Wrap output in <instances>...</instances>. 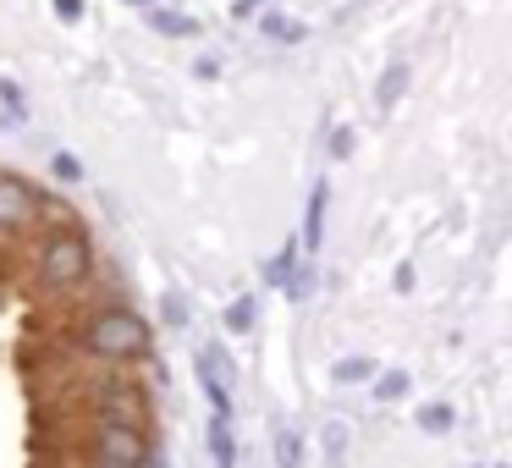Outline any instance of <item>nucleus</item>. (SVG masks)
Here are the masks:
<instances>
[{"instance_id": "39448f33", "label": "nucleus", "mask_w": 512, "mask_h": 468, "mask_svg": "<svg viewBox=\"0 0 512 468\" xmlns=\"http://www.w3.org/2000/svg\"><path fill=\"white\" fill-rule=\"evenodd\" d=\"M193 375H199V386H204V397H210L215 419H232V386H237L232 358H226L221 347H204V353L193 358Z\"/></svg>"}, {"instance_id": "0eeeda50", "label": "nucleus", "mask_w": 512, "mask_h": 468, "mask_svg": "<svg viewBox=\"0 0 512 468\" xmlns=\"http://www.w3.org/2000/svg\"><path fill=\"white\" fill-rule=\"evenodd\" d=\"M325 210H331V182H314L309 188V210H303V232H298V248H320L325 243Z\"/></svg>"}, {"instance_id": "f8f14e48", "label": "nucleus", "mask_w": 512, "mask_h": 468, "mask_svg": "<svg viewBox=\"0 0 512 468\" xmlns=\"http://www.w3.org/2000/svg\"><path fill=\"white\" fill-rule=\"evenodd\" d=\"M254 320H259V303L248 298V292L226 303V331H232V336H248V331H254Z\"/></svg>"}, {"instance_id": "393cba45", "label": "nucleus", "mask_w": 512, "mask_h": 468, "mask_svg": "<svg viewBox=\"0 0 512 468\" xmlns=\"http://www.w3.org/2000/svg\"><path fill=\"white\" fill-rule=\"evenodd\" d=\"M259 6H265V0H232V12H237V17H248V12H259Z\"/></svg>"}, {"instance_id": "ddd939ff", "label": "nucleus", "mask_w": 512, "mask_h": 468, "mask_svg": "<svg viewBox=\"0 0 512 468\" xmlns=\"http://www.w3.org/2000/svg\"><path fill=\"white\" fill-rule=\"evenodd\" d=\"M259 28H265V39H276V45H298V39H303V23H298V17H287V12H265V23H259Z\"/></svg>"}, {"instance_id": "6ab92c4d", "label": "nucleus", "mask_w": 512, "mask_h": 468, "mask_svg": "<svg viewBox=\"0 0 512 468\" xmlns=\"http://www.w3.org/2000/svg\"><path fill=\"white\" fill-rule=\"evenodd\" d=\"M50 177H56V182H78L83 177V160L61 149V155H50Z\"/></svg>"}, {"instance_id": "6e6552de", "label": "nucleus", "mask_w": 512, "mask_h": 468, "mask_svg": "<svg viewBox=\"0 0 512 468\" xmlns=\"http://www.w3.org/2000/svg\"><path fill=\"white\" fill-rule=\"evenodd\" d=\"M408 83H413V67H408V61H391V67L380 72V83H375V105H380V111H391V105L408 94Z\"/></svg>"}, {"instance_id": "7ed1b4c3", "label": "nucleus", "mask_w": 512, "mask_h": 468, "mask_svg": "<svg viewBox=\"0 0 512 468\" xmlns=\"http://www.w3.org/2000/svg\"><path fill=\"white\" fill-rule=\"evenodd\" d=\"M89 452L94 463H116V468H144L155 457V435L144 424H100L89 430Z\"/></svg>"}, {"instance_id": "412c9836", "label": "nucleus", "mask_w": 512, "mask_h": 468, "mask_svg": "<svg viewBox=\"0 0 512 468\" xmlns=\"http://www.w3.org/2000/svg\"><path fill=\"white\" fill-rule=\"evenodd\" d=\"M325 452H331V463L347 452V430H342V424H325Z\"/></svg>"}, {"instance_id": "4468645a", "label": "nucleus", "mask_w": 512, "mask_h": 468, "mask_svg": "<svg viewBox=\"0 0 512 468\" xmlns=\"http://www.w3.org/2000/svg\"><path fill=\"white\" fill-rule=\"evenodd\" d=\"M331 375H336V386H358V380H375L380 364H375V358H342Z\"/></svg>"}, {"instance_id": "dca6fc26", "label": "nucleus", "mask_w": 512, "mask_h": 468, "mask_svg": "<svg viewBox=\"0 0 512 468\" xmlns=\"http://www.w3.org/2000/svg\"><path fill=\"white\" fill-rule=\"evenodd\" d=\"M276 468H303V435L276 430Z\"/></svg>"}, {"instance_id": "b1692460", "label": "nucleus", "mask_w": 512, "mask_h": 468, "mask_svg": "<svg viewBox=\"0 0 512 468\" xmlns=\"http://www.w3.org/2000/svg\"><path fill=\"white\" fill-rule=\"evenodd\" d=\"M166 320H171V325H182V320H188V309H182V298H177V292L166 298Z\"/></svg>"}, {"instance_id": "1a4fd4ad", "label": "nucleus", "mask_w": 512, "mask_h": 468, "mask_svg": "<svg viewBox=\"0 0 512 468\" xmlns=\"http://www.w3.org/2000/svg\"><path fill=\"white\" fill-rule=\"evenodd\" d=\"M210 457H215V468H237V435H232V419H215V424H210Z\"/></svg>"}, {"instance_id": "20e7f679", "label": "nucleus", "mask_w": 512, "mask_h": 468, "mask_svg": "<svg viewBox=\"0 0 512 468\" xmlns=\"http://www.w3.org/2000/svg\"><path fill=\"white\" fill-rule=\"evenodd\" d=\"M89 408H94V419H100V424H144V430H149L144 386H100L89 397Z\"/></svg>"}, {"instance_id": "f03ea898", "label": "nucleus", "mask_w": 512, "mask_h": 468, "mask_svg": "<svg viewBox=\"0 0 512 468\" xmlns=\"http://www.w3.org/2000/svg\"><path fill=\"white\" fill-rule=\"evenodd\" d=\"M89 265H94L89 237L67 226V232H56L45 248H39V270H34V276H39V287H45V292H72L83 276H89Z\"/></svg>"}, {"instance_id": "f3484780", "label": "nucleus", "mask_w": 512, "mask_h": 468, "mask_svg": "<svg viewBox=\"0 0 512 468\" xmlns=\"http://www.w3.org/2000/svg\"><path fill=\"white\" fill-rule=\"evenodd\" d=\"M419 424H424V430H435V435H441V430H452V424H457L452 402H430V408H419Z\"/></svg>"}, {"instance_id": "9b49d317", "label": "nucleus", "mask_w": 512, "mask_h": 468, "mask_svg": "<svg viewBox=\"0 0 512 468\" xmlns=\"http://www.w3.org/2000/svg\"><path fill=\"white\" fill-rule=\"evenodd\" d=\"M298 265H303V248H298V237H287V243H281V254L270 259L265 281H270V287H287V276H292Z\"/></svg>"}, {"instance_id": "bb28decb", "label": "nucleus", "mask_w": 512, "mask_h": 468, "mask_svg": "<svg viewBox=\"0 0 512 468\" xmlns=\"http://www.w3.org/2000/svg\"><path fill=\"white\" fill-rule=\"evenodd\" d=\"M89 468H116V463H89Z\"/></svg>"}, {"instance_id": "f257e3e1", "label": "nucleus", "mask_w": 512, "mask_h": 468, "mask_svg": "<svg viewBox=\"0 0 512 468\" xmlns=\"http://www.w3.org/2000/svg\"><path fill=\"white\" fill-rule=\"evenodd\" d=\"M149 320L138 309H100L89 325H83V353L100 358V364H127V358H144L149 353Z\"/></svg>"}, {"instance_id": "aec40b11", "label": "nucleus", "mask_w": 512, "mask_h": 468, "mask_svg": "<svg viewBox=\"0 0 512 468\" xmlns=\"http://www.w3.org/2000/svg\"><path fill=\"white\" fill-rule=\"evenodd\" d=\"M0 105H6L12 116H28V105H23V89H17L12 78H0Z\"/></svg>"}, {"instance_id": "2eb2a0df", "label": "nucleus", "mask_w": 512, "mask_h": 468, "mask_svg": "<svg viewBox=\"0 0 512 468\" xmlns=\"http://www.w3.org/2000/svg\"><path fill=\"white\" fill-rule=\"evenodd\" d=\"M408 391H413L408 369H386V375H375V397L380 402H397V397H408Z\"/></svg>"}, {"instance_id": "9d476101", "label": "nucleus", "mask_w": 512, "mask_h": 468, "mask_svg": "<svg viewBox=\"0 0 512 468\" xmlns=\"http://www.w3.org/2000/svg\"><path fill=\"white\" fill-rule=\"evenodd\" d=\"M149 28H155V34H171V39H193V34H199V23H193V17L166 12V6H149Z\"/></svg>"}, {"instance_id": "5701e85b", "label": "nucleus", "mask_w": 512, "mask_h": 468, "mask_svg": "<svg viewBox=\"0 0 512 468\" xmlns=\"http://www.w3.org/2000/svg\"><path fill=\"white\" fill-rule=\"evenodd\" d=\"M331 155H336V160L353 155V133H347V127H336V133H331Z\"/></svg>"}, {"instance_id": "a878e982", "label": "nucleus", "mask_w": 512, "mask_h": 468, "mask_svg": "<svg viewBox=\"0 0 512 468\" xmlns=\"http://www.w3.org/2000/svg\"><path fill=\"white\" fill-rule=\"evenodd\" d=\"M133 6H144V12H149V6H155V0H133Z\"/></svg>"}, {"instance_id": "423d86ee", "label": "nucleus", "mask_w": 512, "mask_h": 468, "mask_svg": "<svg viewBox=\"0 0 512 468\" xmlns=\"http://www.w3.org/2000/svg\"><path fill=\"white\" fill-rule=\"evenodd\" d=\"M34 193L23 188L17 177H0V226L6 232H17V226H28V215H34Z\"/></svg>"}, {"instance_id": "a211bd4d", "label": "nucleus", "mask_w": 512, "mask_h": 468, "mask_svg": "<svg viewBox=\"0 0 512 468\" xmlns=\"http://www.w3.org/2000/svg\"><path fill=\"white\" fill-rule=\"evenodd\" d=\"M309 287H314V265H309V259H303V265H298V270H292V276H287V287H281V292H287L292 303H303V298H309Z\"/></svg>"}, {"instance_id": "4be33fe9", "label": "nucleus", "mask_w": 512, "mask_h": 468, "mask_svg": "<svg viewBox=\"0 0 512 468\" xmlns=\"http://www.w3.org/2000/svg\"><path fill=\"white\" fill-rule=\"evenodd\" d=\"M83 12H89V0H56V17H61V23H83Z\"/></svg>"}]
</instances>
